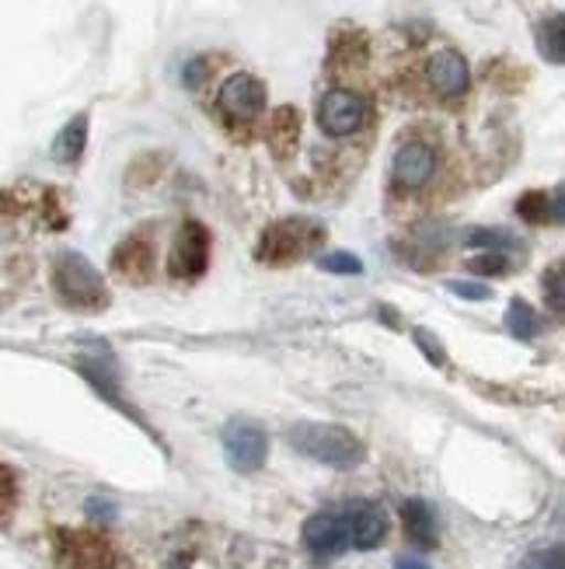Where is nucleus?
<instances>
[{
    "mask_svg": "<svg viewBox=\"0 0 565 569\" xmlns=\"http://www.w3.org/2000/svg\"><path fill=\"white\" fill-rule=\"evenodd\" d=\"M287 441L297 454L329 468H356L363 462V441L339 423H297L287 430Z\"/></svg>",
    "mask_w": 565,
    "mask_h": 569,
    "instance_id": "obj_1",
    "label": "nucleus"
},
{
    "mask_svg": "<svg viewBox=\"0 0 565 569\" xmlns=\"http://www.w3.org/2000/svg\"><path fill=\"white\" fill-rule=\"evenodd\" d=\"M53 287L67 308H77V312H105L108 308V287H105L102 273L77 252H63L56 259Z\"/></svg>",
    "mask_w": 565,
    "mask_h": 569,
    "instance_id": "obj_2",
    "label": "nucleus"
},
{
    "mask_svg": "<svg viewBox=\"0 0 565 569\" xmlns=\"http://www.w3.org/2000/svg\"><path fill=\"white\" fill-rule=\"evenodd\" d=\"M321 224L303 221V217H290V221H276L273 228L263 231L258 238L255 259L266 262V266H290L297 259H308L321 245Z\"/></svg>",
    "mask_w": 565,
    "mask_h": 569,
    "instance_id": "obj_3",
    "label": "nucleus"
},
{
    "mask_svg": "<svg viewBox=\"0 0 565 569\" xmlns=\"http://www.w3.org/2000/svg\"><path fill=\"white\" fill-rule=\"evenodd\" d=\"M221 444H224V457L234 472L252 475L266 465V454H269V436L263 426H255L248 420H231L221 433Z\"/></svg>",
    "mask_w": 565,
    "mask_h": 569,
    "instance_id": "obj_4",
    "label": "nucleus"
},
{
    "mask_svg": "<svg viewBox=\"0 0 565 569\" xmlns=\"http://www.w3.org/2000/svg\"><path fill=\"white\" fill-rule=\"evenodd\" d=\"M216 105L231 123H252L266 108V84L252 74H231L216 95Z\"/></svg>",
    "mask_w": 565,
    "mask_h": 569,
    "instance_id": "obj_5",
    "label": "nucleus"
},
{
    "mask_svg": "<svg viewBox=\"0 0 565 569\" xmlns=\"http://www.w3.org/2000/svg\"><path fill=\"white\" fill-rule=\"evenodd\" d=\"M210 266V231L200 221H189L175 245H171V259H168V270L175 280H195L203 276Z\"/></svg>",
    "mask_w": 565,
    "mask_h": 569,
    "instance_id": "obj_6",
    "label": "nucleus"
},
{
    "mask_svg": "<svg viewBox=\"0 0 565 569\" xmlns=\"http://www.w3.org/2000/svg\"><path fill=\"white\" fill-rule=\"evenodd\" d=\"M366 119V102L356 92H345V87H335L321 98L318 105V126L329 137H350L363 126Z\"/></svg>",
    "mask_w": 565,
    "mask_h": 569,
    "instance_id": "obj_7",
    "label": "nucleus"
},
{
    "mask_svg": "<svg viewBox=\"0 0 565 569\" xmlns=\"http://www.w3.org/2000/svg\"><path fill=\"white\" fill-rule=\"evenodd\" d=\"M342 524H345V541H350V549H360V552L377 549L387 535V514L371 499H360L353 507H345Z\"/></svg>",
    "mask_w": 565,
    "mask_h": 569,
    "instance_id": "obj_8",
    "label": "nucleus"
},
{
    "mask_svg": "<svg viewBox=\"0 0 565 569\" xmlns=\"http://www.w3.org/2000/svg\"><path fill=\"white\" fill-rule=\"evenodd\" d=\"M303 545H308V552L318 562H329V559L342 556L345 549H350V541H345L342 514L339 510H321V514L308 517V524H303Z\"/></svg>",
    "mask_w": 565,
    "mask_h": 569,
    "instance_id": "obj_9",
    "label": "nucleus"
},
{
    "mask_svg": "<svg viewBox=\"0 0 565 569\" xmlns=\"http://www.w3.org/2000/svg\"><path fill=\"white\" fill-rule=\"evenodd\" d=\"M60 552L74 569H119L116 549L102 535L88 531H63L60 535Z\"/></svg>",
    "mask_w": 565,
    "mask_h": 569,
    "instance_id": "obj_10",
    "label": "nucleus"
},
{
    "mask_svg": "<svg viewBox=\"0 0 565 569\" xmlns=\"http://www.w3.org/2000/svg\"><path fill=\"white\" fill-rule=\"evenodd\" d=\"M433 171H437V155H433V147L412 140L405 144L398 155H395V165H391V175H395V182L402 189H419L433 179Z\"/></svg>",
    "mask_w": 565,
    "mask_h": 569,
    "instance_id": "obj_11",
    "label": "nucleus"
},
{
    "mask_svg": "<svg viewBox=\"0 0 565 569\" xmlns=\"http://www.w3.org/2000/svg\"><path fill=\"white\" fill-rule=\"evenodd\" d=\"M429 84L437 87L444 98H458L468 92V63L461 53L454 50H440L437 56L429 60Z\"/></svg>",
    "mask_w": 565,
    "mask_h": 569,
    "instance_id": "obj_12",
    "label": "nucleus"
},
{
    "mask_svg": "<svg viewBox=\"0 0 565 569\" xmlns=\"http://www.w3.org/2000/svg\"><path fill=\"white\" fill-rule=\"evenodd\" d=\"M113 270L122 280H134L143 283L154 270V252H150V242L143 234H129L126 242H119V249L113 252Z\"/></svg>",
    "mask_w": 565,
    "mask_h": 569,
    "instance_id": "obj_13",
    "label": "nucleus"
},
{
    "mask_svg": "<svg viewBox=\"0 0 565 569\" xmlns=\"http://www.w3.org/2000/svg\"><path fill=\"white\" fill-rule=\"evenodd\" d=\"M402 520H405V535L416 549H437V517H433L426 499H405L402 507Z\"/></svg>",
    "mask_w": 565,
    "mask_h": 569,
    "instance_id": "obj_14",
    "label": "nucleus"
},
{
    "mask_svg": "<svg viewBox=\"0 0 565 569\" xmlns=\"http://www.w3.org/2000/svg\"><path fill=\"white\" fill-rule=\"evenodd\" d=\"M516 213L524 217L527 224H548V221H562V186L552 192V203H548V192L545 189H534L524 192L516 200Z\"/></svg>",
    "mask_w": 565,
    "mask_h": 569,
    "instance_id": "obj_15",
    "label": "nucleus"
},
{
    "mask_svg": "<svg viewBox=\"0 0 565 569\" xmlns=\"http://www.w3.org/2000/svg\"><path fill=\"white\" fill-rule=\"evenodd\" d=\"M84 144H88V116H74L67 126L60 129V137L53 140V158L63 161V165H71L84 155Z\"/></svg>",
    "mask_w": 565,
    "mask_h": 569,
    "instance_id": "obj_16",
    "label": "nucleus"
},
{
    "mask_svg": "<svg viewBox=\"0 0 565 569\" xmlns=\"http://www.w3.org/2000/svg\"><path fill=\"white\" fill-rule=\"evenodd\" d=\"M300 137V113L294 105H282L273 113V123H269V144L279 150V155H287V150L297 144Z\"/></svg>",
    "mask_w": 565,
    "mask_h": 569,
    "instance_id": "obj_17",
    "label": "nucleus"
},
{
    "mask_svg": "<svg viewBox=\"0 0 565 569\" xmlns=\"http://www.w3.org/2000/svg\"><path fill=\"white\" fill-rule=\"evenodd\" d=\"M507 328L516 339H534L541 333V318L527 301H513L507 308Z\"/></svg>",
    "mask_w": 565,
    "mask_h": 569,
    "instance_id": "obj_18",
    "label": "nucleus"
},
{
    "mask_svg": "<svg viewBox=\"0 0 565 569\" xmlns=\"http://www.w3.org/2000/svg\"><path fill=\"white\" fill-rule=\"evenodd\" d=\"M537 46H541V56L548 63H558L565 60V50H562V14H552L545 25L537 29Z\"/></svg>",
    "mask_w": 565,
    "mask_h": 569,
    "instance_id": "obj_19",
    "label": "nucleus"
},
{
    "mask_svg": "<svg viewBox=\"0 0 565 569\" xmlns=\"http://www.w3.org/2000/svg\"><path fill=\"white\" fill-rule=\"evenodd\" d=\"M318 266L324 273H339V276H360L363 273V262L353 252H329L318 259Z\"/></svg>",
    "mask_w": 565,
    "mask_h": 569,
    "instance_id": "obj_20",
    "label": "nucleus"
},
{
    "mask_svg": "<svg viewBox=\"0 0 565 569\" xmlns=\"http://www.w3.org/2000/svg\"><path fill=\"white\" fill-rule=\"evenodd\" d=\"M520 569H565V559H562V545H548V549H534L524 556Z\"/></svg>",
    "mask_w": 565,
    "mask_h": 569,
    "instance_id": "obj_21",
    "label": "nucleus"
},
{
    "mask_svg": "<svg viewBox=\"0 0 565 569\" xmlns=\"http://www.w3.org/2000/svg\"><path fill=\"white\" fill-rule=\"evenodd\" d=\"M545 297H548V308L562 318L565 315V287H562V266H558V262L545 276Z\"/></svg>",
    "mask_w": 565,
    "mask_h": 569,
    "instance_id": "obj_22",
    "label": "nucleus"
},
{
    "mask_svg": "<svg viewBox=\"0 0 565 569\" xmlns=\"http://www.w3.org/2000/svg\"><path fill=\"white\" fill-rule=\"evenodd\" d=\"M14 499H18V483H14V475L11 468L0 465V520H4L14 507Z\"/></svg>",
    "mask_w": 565,
    "mask_h": 569,
    "instance_id": "obj_23",
    "label": "nucleus"
},
{
    "mask_svg": "<svg viewBox=\"0 0 565 569\" xmlns=\"http://www.w3.org/2000/svg\"><path fill=\"white\" fill-rule=\"evenodd\" d=\"M412 336H416V343L423 346V354H426L429 363H437V367L447 363V354H444V343H440V339H433V336L426 333V328H416Z\"/></svg>",
    "mask_w": 565,
    "mask_h": 569,
    "instance_id": "obj_24",
    "label": "nucleus"
},
{
    "mask_svg": "<svg viewBox=\"0 0 565 569\" xmlns=\"http://www.w3.org/2000/svg\"><path fill=\"white\" fill-rule=\"evenodd\" d=\"M450 291L461 294V297H468V301H486V297H489V287H486V283H468V280H454Z\"/></svg>",
    "mask_w": 565,
    "mask_h": 569,
    "instance_id": "obj_25",
    "label": "nucleus"
},
{
    "mask_svg": "<svg viewBox=\"0 0 565 569\" xmlns=\"http://www.w3.org/2000/svg\"><path fill=\"white\" fill-rule=\"evenodd\" d=\"M468 270L482 273V276H489V273H507V259L503 255H482V259H475Z\"/></svg>",
    "mask_w": 565,
    "mask_h": 569,
    "instance_id": "obj_26",
    "label": "nucleus"
},
{
    "mask_svg": "<svg viewBox=\"0 0 565 569\" xmlns=\"http://www.w3.org/2000/svg\"><path fill=\"white\" fill-rule=\"evenodd\" d=\"M395 569H429L423 559H408V556H402V559H395Z\"/></svg>",
    "mask_w": 565,
    "mask_h": 569,
    "instance_id": "obj_27",
    "label": "nucleus"
}]
</instances>
